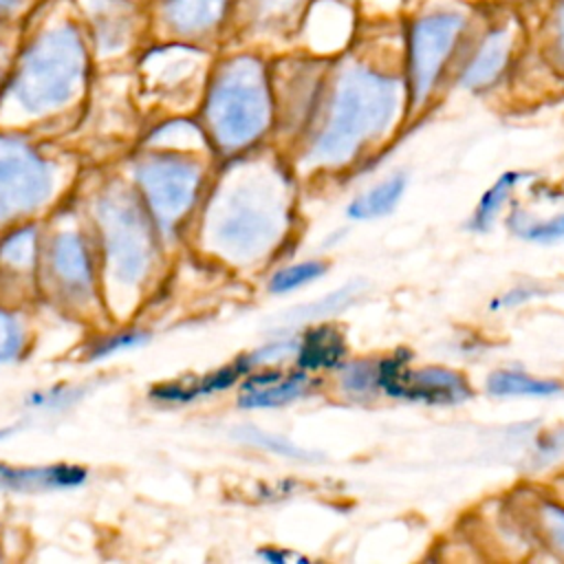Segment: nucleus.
Listing matches in <instances>:
<instances>
[{
    "mask_svg": "<svg viewBox=\"0 0 564 564\" xmlns=\"http://www.w3.org/2000/svg\"><path fill=\"white\" fill-rule=\"evenodd\" d=\"M346 355L344 333L335 324H317L308 328L297 346V368L304 372L330 370Z\"/></svg>",
    "mask_w": 564,
    "mask_h": 564,
    "instance_id": "15",
    "label": "nucleus"
},
{
    "mask_svg": "<svg viewBox=\"0 0 564 564\" xmlns=\"http://www.w3.org/2000/svg\"><path fill=\"white\" fill-rule=\"evenodd\" d=\"M262 557H267L269 562H275V564H284L289 553H282V551H275V549H269V551H262Z\"/></svg>",
    "mask_w": 564,
    "mask_h": 564,
    "instance_id": "29",
    "label": "nucleus"
},
{
    "mask_svg": "<svg viewBox=\"0 0 564 564\" xmlns=\"http://www.w3.org/2000/svg\"><path fill=\"white\" fill-rule=\"evenodd\" d=\"M218 192L207 212V236L231 262L267 256L289 225V183L273 165L251 163Z\"/></svg>",
    "mask_w": 564,
    "mask_h": 564,
    "instance_id": "3",
    "label": "nucleus"
},
{
    "mask_svg": "<svg viewBox=\"0 0 564 564\" xmlns=\"http://www.w3.org/2000/svg\"><path fill=\"white\" fill-rule=\"evenodd\" d=\"M231 0H152L148 9L150 31L163 44L194 51L220 46Z\"/></svg>",
    "mask_w": 564,
    "mask_h": 564,
    "instance_id": "10",
    "label": "nucleus"
},
{
    "mask_svg": "<svg viewBox=\"0 0 564 564\" xmlns=\"http://www.w3.org/2000/svg\"><path fill=\"white\" fill-rule=\"evenodd\" d=\"M9 434V430H0V438H4Z\"/></svg>",
    "mask_w": 564,
    "mask_h": 564,
    "instance_id": "30",
    "label": "nucleus"
},
{
    "mask_svg": "<svg viewBox=\"0 0 564 564\" xmlns=\"http://www.w3.org/2000/svg\"><path fill=\"white\" fill-rule=\"evenodd\" d=\"M24 344V333L20 322L0 308V361H11L20 355Z\"/></svg>",
    "mask_w": 564,
    "mask_h": 564,
    "instance_id": "26",
    "label": "nucleus"
},
{
    "mask_svg": "<svg viewBox=\"0 0 564 564\" xmlns=\"http://www.w3.org/2000/svg\"><path fill=\"white\" fill-rule=\"evenodd\" d=\"M143 339H145L143 333H121V335H117V337L104 341V344L95 350V355H97V357H104V355L117 352V350H121V348L126 350V348H132V346L141 344Z\"/></svg>",
    "mask_w": 564,
    "mask_h": 564,
    "instance_id": "28",
    "label": "nucleus"
},
{
    "mask_svg": "<svg viewBox=\"0 0 564 564\" xmlns=\"http://www.w3.org/2000/svg\"><path fill=\"white\" fill-rule=\"evenodd\" d=\"M311 386L313 379L304 370H262L240 386L238 403L240 408H282L306 394Z\"/></svg>",
    "mask_w": 564,
    "mask_h": 564,
    "instance_id": "12",
    "label": "nucleus"
},
{
    "mask_svg": "<svg viewBox=\"0 0 564 564\" xmlns=\"http://www.w3.org/2000/svg\"><path fill=\"white\" fill-rule=\"evenodd\" d=\"M137 2H152V0H137Z\"/></svg>",
    "mask_w": 564,
    "mask_h": 564,
    "instance_id": "31",
    "label": "nucleus"
},
{
    "mask_svg": "<svg viewBox=\"0 0 564 564\" xmlns=\"http://www.w3.org/2000/svg\"><path fill=\"white\" fill-rule=\"evenodd\" d=\"M522 178V174H518V172H505L485 194H482V198H480V203H478V207H476V212H474V216H471V220H469V229H474V231H487L491 225H494V220L498 218V212L502 209V205L509 200V194H511V189L518 185V181Z\"/></svg>",
    "mask_w": 564,
    "mask_h": 564,
    "instance_id": "20",
    "label": "nucleus"
},
{
    "mask_svg": "<svg viewBox=\"0 0 564 564\" xmlns=\"http://www.w3.org/2000/svg\"><path fill=\"white\" fill-rule=\"evenodd\" d=\"M518 44L513 0H452L405 11V112L423 110L447 82L467 90L494 88Z\"/></svg>",
    "mask_w": 564,
    "mask_h": 564,
    "instance_id": "2",
    "label": "nucleus"
},
{
    "mask_svg": "<svg viewBox=\"0 0 564 564\" xmlns=\"http://www.w3.org/2000/svg\"><path fill=\"white\" fill-rule=\"evenodd\" d=\"M317 0H231L220 46L273 57L291 48Z\"/></svg>",
    "mask_w": 564,
    "mask_h": 564,
    "instance_id": "7",
    "label": "nucleus"
},
{
    "mask_svg": "<svg viewBox=\"0 0 564 564\" xmlns=\"http://www.w3.org/2000/svg\"><path fill=\"white\" fill-rule=\"evenodd\" d=\"M531 529L560 557H564V505L535 500L531 507Z\"/></svg>",
    "mask_w": 564,
    "mask_h": 564,
    "instance_id": "19",
    "label": "nucleus"
},
{
    "mask_svg": "<svg viewBox=\"0 0 564 564\" xmlns=\"http://www.w3.org/2000/svg\"><path fill=\"white\" fill-rule=\"evenodd\" d=\"M37 7V0H0V29L20 22V18H31Z\"/></svg>",
    "mask_w": 564,
    "mask_h": 564,
    "instance_id": "27",
    "label": "nucleus"
},
{
    "mask_svg": "<svg viewBox=\"0 0 564 564\" xmlns=\"http://www.w3.org/2000/svg\"><path fill=\"white\" fill-rule=\"evenodd\" d=\"M341 370V388L357 397L366 399L379 392V361H350L339 368Z\"/></svg>",
    "mask_w": 564,
    "mask_h": 564,
    "instance_id": "21",
    "label": "nucleus"
},
{
    "mask_svg": "<svg viewBox=\"0 0 564 564\" xmlns=\"http://www.w3.org/2000/svg\"><path fill=\"white\" fill-rule=\"evenodd\" d=\"M0 53H2V51H0Z\"/></svg>",
    "mask_w": 564,
    "mask_h": 564,
    "instance_id": "32",
    "label": "nucleus"
},
{
    "mask_svg": "<svg viewBox=\"0 0 564 564\" xmlns=\"http://www.w3.org/2000/svg\"><path fill=\"white\" fill-rule=\"evenodd\" d=\"M408 106L405 11H359L344 46L322 53L308 159L335 167L383 139Z\"/></svg>",
    "mask_w": 564,
    "mask_h": 564,
    "instance_id": "1",
    "label": "nucleus"
},
{
    "mask_svg": "<svg viewBox=\"0 0 564 564\" xmlns=\"http://www.w3.org/2000/svg\"><path fill=\"white\" fill-rule=\"evenodd\" d=\"M405 189V176L394 174L390 178H386L383 183L370 187L366 194L357 196L350 205H348V216L357 218V220H368V218H379L386 216L394 209V205L399 203V198L403 196Z\"/></svg>",
    "mask_w": 564,
    "mask_h": 564,
    "instance_id": "18",
    "label": "nucleus"
},
{
    "mask_svg": "<svg viewBox=\"0 0 564 564\" xmlns=\"http://www.w3.org/2000/svg\"><path fill=\"white\" fill-rule=\"evenodd\" d=\"M42 18V29L20 55L11 82L15 104L35 117L66 106L79 93L88 66L73 4L59 7V0H51Z\"/></svg>",
    "mask_w": 564,
    "mask_h": 564,
    "instance_id": "4",
    "label": "nucleus"
},
{
    "mask_svg": "<svg viewBox=\"0 0 564 564\" xmlns=\"http://www.w3.org/2000/svg\"><path fill=\"white\" fill-rule=\"evenodd\" d=\"M236 436L242 441V443H249V445H256L260 449H267V452H273L282 458H291V460H315L313 452H306L297 445H293L291 441L282 438V436H275V434H269V432H262L258 427H251V425H245L240 430H236Z\"/></svg>",
    "mask_w": 564,
    "mask_h": 564,
    "instance_id": "22",
    "label": "nucleus"
},
{
    "mask_svg": "<svg viewBox=\"0 0 564 564\" xmlns=\"http://www.w3.org/2000/svg\"><path fill=\"white\" fill-rule=\"evenodd\" d=\"M37 256V234L33 227L13 231L0 245V260L13 269H29Z\"/></svg>",
    "mask_w": 564,
    "mask_h": 564,
    "instance_id": "23",
    "label": "nucleus"
},
{
    "mask_svg": "<svg viewBox=\"0 0 564 564\" xmlns=\"http://www.w3.org/2000/svg\"><path fill=\"white\" fill-rule=\"evenodd\" d=\"M326 273V264L319 260H306V262H297L291 267H284L280 271L273 273L271 282H269V291L271 293H289L293 289H300L317 278H322Z\"/></svg>",
    "mask_w": 564,
    "mask_h": 564,
    "instance_id": "24",
    "label": "nucleus"
},
{
    "mask_svg": "<svg viewBox=\"0 0 564 564\" xmlns=\"http://www.w3.org/2000/svg\"><path fill=\"white\" fill-rule=\"evenodd\" d=\"M51 269L62 286L70 293L88 291L93 282L90 256L84 238L75 231H62L51 245Z\"/></svg>",
    "mask_w": 564,
    "mask_h": 564,
    "instance_id": "14",
    "label": "nucleus"
},
{
    "mask_svg": "<svg viewBox=\"0 0 564 564\" xmlns=\"http://www.w3.org/2000/svg\"><path fill=\"white\" fill-rule=\"evenodd\" d=\"M97 220L112 280L126 286L145 280L156 256V238L152 223L134 194L119 189L101 196Z\"/></svg>",
    "mask_w": 564,
    "mask_h": 564,
    "instance_id": "6",
    "label": "nucleus"
},
{
    "mask_svg": "<svg viewBox=\"0 0 564 564\" xmlns=\"http://www.w3.org/2000/svg\"><path fill=\"white\" fill-rule=\"evenodd\" d=\"M408 355H392L379 361V390L408 401L427 405H454L471 397L469 381L449 368L430 366L410 370Z\"/></svg>",
    "mask_w": 564,
    "mask_h": 564,
    "instance_id": "11",
    "label": "nucleus"
},
{
    "mask_svg": "<svg viewBox=\"0 0 564 564\" xmlns=\"http://www.w3.org/2000/svg\"><path fill=\"white\" fill-rule=\"evenodd\" d=\"M487 392L494 397H553L562 392V383L520 370H494L487 377Z\"/></svg>",
    "mask_w": 564,
    "mask_h": 564,
    "instance_id": "17",
    "label": "nucleus"
},
{
    "mask_svg": "<svg viewBox=\"0 0 564 564\" xmlns=\"http://www.w3.org/2000/svg\"><path fill=\"white\" fill-rule=\"evenodd\" d=\"M51 192V165L24 141L0 137V223L42 207Z\"/></svg>",
    "mask_w": 564,
    "mask_h": 564,
    "instance_id": "9",
    "label": "nucleus"
},
{
    "mask_svg": "<svg viewBox=\"0 0 564 564\" xmlns=\"http://www.w3.org/2000/svg\"><path fill=\"white\" fill-rule=\"evenodd\" d=\"M509 225L513 227V231L518 236H522L524 240H531V242L546 245V242H555V240L564 238V214H557L546 220H527V218H518V214H513Z\"/></svg>",
    "mask_w": 564,
    "mask_h": 564,
    "instance_id": "25",
    "label": "nucleus"
},
{
    "mask_svg": "<svg viewBox=\"0 0 564 564\" xmlns=\"http://www.w3.org/2000/svg\"><path fill=\"white\" fill-rule=\"evenodd\" d=\"M86 480V471L77 465H46V467H11L0 465V491L33 494L51 489H70Z\"/></svg>",
    "mask_w": 564,
    "mask_h": 564,
    "instance_id": "13",
    "label": "nucleus"
},
{
    "mask_svg": "<svg viewBox=\"0 0 564 564\" xmlns=\"http://www.w3.org/2000/svg\"><path fill=\"white\" fill-rule=\"evenodd\" d=\"M251 366V359L245 357V359H238L236 364L231 366H225L198 381H192V383H172V386H161V390H156V397L161 399H167V401H192L196 397H205V394H212V392H218V390H225L229 386H234L238 381L240 375H245Z\"/></svg>",
    "mask_w": 564,
    "mask_h": 564,
    "instance_id": "16",
    "label": "nucleus"
},
{
    "mask_svg": "<svg viewBox=\"0 0 564 564\" xmlns=\"http://www.w3.org/2000/svg\"><path fill=\"white\" fill-rule=\"evenodd\" d=\"M207 97L205 123L214 143L238 152L260 141L275 121L269 57L256 51H223Z\"/></svg>",
    "mask_w": 564,
    "mask_h": 564,
    "instance_id": "5",
    "label": "nucleus"
},
{
    "mask_svg": "<svg viewBox=\"0 0 564 564\" xmlns=\"http://www.w3.org/2000/svg\"><path fill=\"white\" fill-rule=\"evenodd\" d=\"M200 178L198 163L174 154L150 156L137 167V181L145 203L156 225L165 231L189 212L198 196Z\"/></svg>",
    "mask_w": 564,
    "mask_h": 564,
    "instance_id": "8",
    "label": "nucleus"
}]
</instances>
